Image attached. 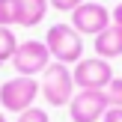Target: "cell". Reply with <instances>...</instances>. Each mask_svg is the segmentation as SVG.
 Listing matches in <instances>:
<instances>
[{
    "label": "cell",
    "mask_w": 122,
    "mask_h": 122,
    "mask_svg": "<svg viewBox=\"0 0 122 122\" xmlns=\"http://www.w3.org/2000/svg\"><path fill=\"white\" fill-rule=\"evenodd\" d=\"M45 45H48V51H51L54 63L75 66V63L83 60V36L77 33L71 24H54V27H48Z\"/></svg>",
    "instance_id": "1"
},
{
    "label": "cell",
    "mask_w": 122,
    "mask_h": 122,
    "mask_svg": "<svg viewBox=\"0 0 122 122\" xmlns=\"http://www.w3.org/2000/svg\"><path fill=\"white\" fill-rule=\"evenodd\" d=\"M39 92H42V98H45L51 107H69V101L75 98V92H77L71 69L63 66V63H51L45 71H42Z\"/></svg>",
    "instance_id": "2"
},
{
    "label": "cell",
    "mask_w": 122,
    "mask_h": 122,
    "mask_svg": "<svg viewBox=\"0 0 122 122\" xmlns=\"http://www.w3.org/2000/svg\"><path fill=\"white\" fill-rule=\"evenodd\" d=\"M36 95H39V81L36 77L15 75L0 83V107L9 113H24L30 107H36Z\"/></svg>",
    "instance_id": "3"
},
{
    "label": "cell",
    "mask_w": 122,
    "mask_h": 122,
    "mask_svg": "<svg viewBox=\"0 0 122 122\" xmlns=\"http://www.w3.org/2000/svg\"><path fill=\"white\" fill-rule=\"evenodd\" d=\"M9 63L15 66V75L39 77L42 71L54 63V60H51V51H48L45 42H39V39H27V42H18L15 57H12Z\"/></svg>",
    "instance_id": "4"
},
{
    "label": "cell",
    "mask_w": 122,
    "mask_h": 122,
    "mask_svg": "<svg viewBox=\"0 0 122 122\" xmlns=\"http://www.w3.org/2000/svg\"><path fill=\"white\" fill-rule=\"evenodd\" d=\"M71 77H75L77 89H107V83L113 81V66L101 57H86L81 63H75L71 69Z\"/></svg>",
    "instance_id": "5"
},
{
    "label": "cell",
    "mask_w": 122,
    "mask_h": 122,
    "mask_svg": "<svg viewBox=\"0 0 122 122\" xmlns=\"http://www.w3.org/2000/svg\"><path fill=\"white\" fill-rule=\"evenodd\" d=\"M107 95L104 89H77L75 98L69 101L71 122H101L107 113Z\"/></svg>",
    "instance_id": "6"
},
{
    "label": "cell",
    "mask_w": 122,
    "mask_h": 122,
    "mask_svg": "<svg viewBox=\"0 0 122 122\" xmlns=\"http://www.w3.org/2000/svg\"><path fill=\"white\" fill-rule=\"evenodd\" d=\"M113 24L110 9L104 3H95V0H83L75 12H71V27L81 36H98L101 30H107Z\"/></svg>",
    "instance_id": "7"
},
{
    "label": "cell",
    "mask_w": 122,
    "mask_h": 122,
    "mask_svg": "<svg viewBox=\"0 0 122 122\" xmlns=\"http://www.w3.org/2000/svg\"><path fill=\"white\" fill-rule=\"evenodd\" d=\"M92 48H95V57L107 60V63L116 60V57H122V27L119 24H110L107 30H101V33L95 36Z\"/></svg>",
    "instance_id": "8"
},
{
    "label": "cell",
    "mask_w": 122,
    "mask_h": 122,
    "mask_svg": "<svg viewBox=\"0 0 122 122\" xmlns=\"http://www.w3.org/2000/svg\"><path fill=\"white\" fill-rule=\"evenodd\" d=\"M18 27H36L48 15V0H15Z\"/></svg>",
    "instance_id": "9"
},
{
    "label": "cell",
    "mask_w": 122,
    "mask_h": 122,
    "mask_svg": "<svg viewBox=\"0 0 122 122\" xmlns=\"http://www.w3.org/2000/svg\"><path fill=\"white\" fill-rule=\"evenodd\" d=\"M15 48H18V39L12 33V27H0V69L15 57Z\"/></svg>",
    "instance_id": "10"
},
{
    "label": "cell",
    "mask_w": 122,
    "mask_h": 122,
    "mask_svg": "<svg viewBox=\"0 0 122 122\" xmlns=\"http://www.w3.org/2000/svg\"><path fill=\"white\" fill-rule=\"evenodd\" d=\"M0 27H18L15 0H0Z\"/></svg>",
    "instance_id": "11"
},
{
    "label": "cell",
    "mask_w": 122,
    "mask_h": 122,
    "mask_svg": "<svg viewBox=\"0 0 122 122\" xmlns=\"http://www.w3.org/2000/svg\"><path fill=\"white\" fill-rule=\"evenodd\" d=\"M104 95H107V104L110 107H119L122 110V77H113V81L107 83Z\"/></svg>",
    "instance_id": "12"
},
{
    "label": "cell",
    "mask_w": 122,
    "mask_h": 122,
    "mask_svg": "<svg viewBox=\"0 0 122 122\" xmlns=\"http://www.w3.org/2000/svg\"><path fill=\"white\" fill-rule=\"evenodd\" d=\"M15 122H51V116H48V110H42V107H30V110L18 113Z\"/></svg>",
    "instance_id": "13"
},
{
    "label": "cell",
    "mask_w": 122,
    "mask_h": 122,
    "mask_svg": "<svg viewBox=\"0 0 122 122\" xmlns=\"http://www.w3.org/2000/svg\"><path fill=\"white\" fill-rule=\"evenodd\" d=\"M83 0H48V6H54L57 12H75Z\"/></svg>",
    "instance_id": "14"
},
{
    "label": "cell",
    "mask_w": 122,
    "mask_h": 122,
    "mask_svg": "<svg viewBox=\"0 0 122 122\" xmlns=\"http://www.w3.org/2000/svg\"><path fill=\"white\" fill-rule=\"evenodd\" d=\"M101 122H122V110L119 107H107V113H104Z\"/></svg>",
    "instance_id": "15"
},
{
    "label": "cell",
    "mask_w": 122,
    "mask_h": 122,
    "mask_svg": "<svg viewBox=\"0 0 122 122\" xmlns=\"http://www.w3.org/2000/svg\"><path fill=\"white\" fill-rule=\"evenodd\" d=\"M110 18H113V24H119V27H122V3H116V9L110 12Z\"/></svg>",
    "instance_id": "16"
},
{
    "label": "cell",
    "mask_w": 122,
    "mask_h": 122,
    "mask_svg": "<svg viewBox=\"0 0 122 122\" xmlns=\"http://www.w3.org/2000/svg\"><path fill=\"white\" fill-rule=\"evenodd\" d=\"M0 122H6V116H3V113H0Z\"/></svg>",
    "instance_id": "17"
}]
</instances>
